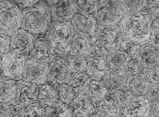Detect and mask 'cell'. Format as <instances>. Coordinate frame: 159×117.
<instances>
[{
	"label": "cell",
	"instance_id": "6da1fadb",
	"mask_svg": "<svg viewBox=\"0 0 159 117\" xmlns=\"http://www.w3.org/2000/svg\"><path fill=\"white\" fill-rule=\"evenodd\" d=\"M118 25L123 40L138 44L148 41L154 29L150 14L143 11L126 15Z\"/></svg>",
	"mask_w": 159,
	"mask_h": 117
},
{
	"label": "cell",
	"instance_id": "7a4b0ae2",
	"mask_svg": "<svg viewBox=\"0 0 159 117\" xmlns=\"http://www.w3.org/2000/svg\"><path fill=\"white\" fill-rule=\"evenodd\" d=\"M21 29L34 36L46 33L52 22L49 6L46 1H39L22 10Z\"/></svg>",
	"mask_w": 159,
	"mask_h": 117
},
{
	"label": "cell",
	"instance_id": "3957f363",
	"mask_svg": "<svg viewBox=\"0 0 159 117\" xmlns=\"http://www.w3.org/2000/svg\"><path fill=\"white\" fill-rule=\"evenodd\" d=\"M70 21H52L46 33L45 39L57 56H70L71 46L76 35Z\"/></svg>",
	"mask_w": 159,
	"mask_h": 117
},
{
	"label": "cell",
	"instance_id": "277c9868",
	"mask_svg": "<svg viewBox=\"0 0 159 117\" xmlns=\"http://www.w3.org/2000/svg\"><path fill=\"white\" fill-rule=\"evenodd\" d=\"M122 40L118 25L98 26L94 35L91 38L93 53L108 56L119 50Z\"/></svg>",
	"mask_w": 159,
	"mask_h": 117
},
{
	"label": "cell",
	"instance_id": "5b68a950",
	"mask_svg": "<svg viewBox=\"0 0 159 117\" xmlns=\"http://www.w3.org/2000/svg\"><path fill=\"white\" fill-rule=\"evenodd\" d=\"M126 15L121 1L99 0V4L93 16L98 26L118 25Z\"/></svg>",
	"mask_w": 159,
	"mask_h": 117
},
{
	"label": "cell",
	"instance_id": "8992f818",
	"mask_svg": "<svg viewBox=\"0 0 159 117\" xmlns=\"http://www.w3.org/2000/svg\"><path fill=\"white\" fill-rule=\"evenodd\" d=\"M22 10L13 1H0V33L10 37L21 28Z\"/></svg>",
	"mask_w": 159,
	"mask_h": 117
},
{
	"label": "cell",
	"instance_id": "52a82bcc",
	"mask_svg": "<svg viewBox=\"0 0 159 117\" xmlns=\"http://www.w3.org/2000/svg\"><path fill=\"white\" fill-rule=\"evenodd\" d=\"M28 56L11 51L0 59L2 76L18 82L23 79L25 64Z\"/></svg>",
	"mask_w": 159,
	"mask_h": 117
},
{
	"label": "cell",
	"instance_id": "ba28073f",
	"mask_svg": "<svg viewBox=\"0 0 159 117\" xmlns=\"http://www.w3.org/2000/svg\"><path fill=\"white\" fill-rule=\"evenodd\" d=\"M49 6L52 21H70L80 10L76 1L57 0L46 1Z\"/></svg>",
	"mask_w": 159,
	"mask_h": 117
},
{
	"label": "cell",
	"instance_id": "9c48e42d",
	"mask_svg": "<svg viewBox=\"0 0 159 117\" xmlns=\"http://www.w3.org/2000/svg\"><path fill=\"white\" fill-rule=\"evenodd\" d=\"M71 75L66 59L57 57L49 64L47 82L58 89L62 84H68Z\"/></svg>",
	"mask_w": 159,
	"mask_h": 117
},
{
	"label": "cell",
	"instance_id": "30bf717a",
	"mask_svg": "<svg viewBox=\"0 0 159 117\" xmlns=\"http://www.w3.org/2000/svg\"><path fill=\"white\" fill-rule=\"evenodd\" d=\"M49 64L29 57L26 61L23 80L33 83L38 87L47 82Z\"/></svg>",
	"mask_w": 159,
	"mask_h": 117
},
{
	"label": "cell",
	"instance_id": "8fae6325",
	"mask_svg": "<svg viewBox=\"0 0 159 117\" xmlns=\"http://www.w3.org/2000/svg\"><path fill=\"white\" fill-rule=\"evenodd\" d=\"M70 22L76 34L90 38L93 36L98 27L94 17L81 10L76 13Z\"/></svg>",
	"mask_w": 159,
	"mask_h": 117
},
{
	"label": "cell",
	"instance_id": "7c38bea8",
	"mask_svg": "<svg viewBox=\"0 0 159 117\" xmlns=\"http://www.w3.org/2000/svg\"><path fill=\"white\" fill-rule=\"evenodd\" d=\"M11 51L20 55H30L36 41V37L20 28L10 37Z\"/></svg>",
	"mask_w": 159,
	"mask_h": 117
},
{
	"label": "cell",
	"instance_id": "4fadbf2b",
	"mask_svg": "<svg viewBox=\"0 0 159 117\" xmlns=\"http://www.w3.org/2000/svg\"><path fill=\"white\" fill-rule=\"evenodd\" d=\"M152 105L146 95L134 96L122 109L125 117H151Z\"/></svg>",
	"mask_w": 159,
	"mask_h": 117
},
{
	"label": "cell",
	"instance_id": "5bb4252c",
	"mask_svg": "<svg viewBox=\"0 0 159 117\" xmlns=\"http://www.w3.org/2000/svg\"><path fill=\"white\" fill-rule=\"evenodd\" d=\"M86 73L92 80H102L109 69L107 57L93 53L86 58Z\"/></svg>",
	"mask_w": 159,
	"mask_h": 117
},
{
	"label": "cell",
	"instance_id": "9a60e30c",
	"mask_svg": "<svg viewBox=\"0 0 159 117\" xmlns=\"http://www.w3.org/2000/svg\"><path fill=\"white\" fill-rule=\"evenodd\" d=\"M39 87L33 83L22 80L17 84L16 99L25 107L37 102Z\"/></svg>",
	"mask_w": 159,
	"mask_h": 117
},
{
	"label": "cell",
	"instance_id": "2e32d148",
	"mask_svg": "<svg viewBox=\"0 0 159 117\" xmlns=\"http://www.w3.org/2000/svg\"><path fill=\"white\" fill-rule=\"evenodd\" d=\"M128 78L123 70L108 69L102 81L109 92L112 94L119 89L127 86Z\"/></svg>",
	"mask_w": 159,
	"mask_h": 117
},
{
	"label": "cell",
	"instance_id": "e0dca14e",
	"mask_svg": "<svg viewBox=\"0 0 159 117\" xmlns=\"http://www.w3.org/2000/svg\"><path fill=\"white\" fill-rule=\"evenodd\" d=\"M30 57L38 61L49 64L57 56L46 39H40L36 40Z\"/></svg>",
	"mask_w": 159,
	"mask_h": 117
},
{
	"label": "cell",
	"instance_id": "ac0fdd59",
	"mask_svg": "<svg viewBox=\"0 0 159 117\" xmlns=\"http://www.w3.org/2000/svg\"><path fill=\"white\" fill-rule=\"evenodd\" d=\"M70 106L73 117H89L95 114V105L87 94L77 95Z\"/></svg>",
	"mask_w": 159,
	"mask_h": 117
},
{
	"label": "cell",
	"instance_id": "d6986e66",
	"mask_svg": "<svg viewBox=\"0 0 159 117\" xmlns=\"http://www.w3.org/2000/svg\"><path fill=\"white\" fill-rule=\"evenodd\" d=\"M136 60L146 69L159 64V50L153 45L144 44L140 47Z\"/></svg>",
	"mask_w": 159,
	"mask_h": 117
},
{
	"label": "cell",
	"instance_id": "ffe728a7",
	"mask_svg": "<svg viewBox=\"0 0 159 117\" xmlns=\"http://www.w3.org/2000/svg\"><path fill=\"white\" fill-rule=\"evenodd\" d=\"M95 114L101 117H117L120 116L122 110L112 94H109L96 105Z\"/></svg>",
	"mask_w": 159,
	"mask_h": 117
},
{
	"label": "cell",
	"instance_id": "44dd1931",
	"mask_svg": "<svg viewBox=\"0 0 159 117\" xmlns=\"http://www.w3.org/2000/svg\"><path fill=\"white\" fill-rule=\"evenodd\" d=\"M59 100L58 90L56 87L48 82L39 86L37 102L44 109L52 106Z\"/></svg>",
	"mask_w": 159,
	"mask_h": 117
},
{
	"label": "cell",
	"instance_id": "7402d4cb",
	"mask_svg": "<svg viewBox=\"0 0 159 117\" xmlns=\"http://www.w3.org/2000/svg\"><path fill=\"white\" fill-rule=\"evenodd\" d=\"M92 53L91 38L76 34L71 46L70 56L87 58Z\"/></svg>",
	"mask_w": 159,
	"mask_h": 117
},
{
	"label": "cell",
	"instance_id": "603a6c76",
	"mask_svg": "<svg viewBox=\"0 0 159 117\" xmlns=\"http://www.w3.org/2000/svg\"><path fill=\"white\" fill-rule=\"evenodd\" d=\"M150 82L144 74L128 78L127 87L134 96L146 95L150 87Z\"/></svg>",
	"mask_w": 159,
	"mask_h": 117
},
{
	"label": "cell",
	"instance_id": "cb8c5ba5",
	"mask_svg": "<svg viewBox=\"0 0 159 117\" xmlns=\"http://www.w3.org/2000/svg\"><path fill=\"white\" fill-rule=\"evenodd\" d=\"M17 82L0 76V103L4 104L16 99Z\"/></svg>",
	"mask_w": 159,
	"mask_h": 117
},
{
	"label": "cell",
	"instance_id": "d4e9b609",
	"mask_svg": "<svg viewBox=\"0 0 159 117\" xmlns=\"http://www.w3.org/2000/svg\"><path fill=\"white\" fill-rule=\"evenodd\" d=\"M87 95L96 106L109 94V92L102 80H92Z\"/></svg>",
	"mask_w": 159,
	"mask_h": 117
},
{
	"label": "cell",
	"instance_id": "484cf974",
	"mask_svg": "<svg viewBox=\"0 0 159 117\" xmlns=\"http://www.w3.org/2000/svg\"><path fill=\"white\" fill-rule=\"evenodd\" d=\"M92 79L86 73H75L72 74L68 84L78 94H86Z\"/></svg>",
	"mask_w": 159,
	"mask_h": 117
},
{
	"label": "cell",
	"instance_id": "4316f807",
	"mask_svg": "<svg viewBox=\"0 0 159 117\" xmlns=\"http://www.w3.org/2000/svg\"><path fill=\"white\" fill-rule=\"evenodd\" d=\"M45 117H73L70 106L60 100L45 109Z\"/></svg>",
	"mask_w": 159,
	"mask_h": 117
},
{
	"label": "cell",
	"instance_id": "83f0119b",
	"mask_svg": "<svg viewBox=\"0 0 159 117\" xmlns=\"http://www.w3.org/2000/svg\"><path fill=\"white\" fill-rule=\"evenodd\" d=\"M26 107L17 99L2 105V113L6 117H24Z\"/></svg>",
	"mask_w": 159,
	"mask_h": 117
},
{
	"label": "cell",
	"instance_id": "f1b7e54d",
	"mask_svg": "<svg viewBox=\"0 0 159 117\" xmlns=\"http://www.w3.org/2000/svg\"><path fill=\"white\" fill-rule=\"evenodd\" d=\"M106 57L109 69L121 70L124 69L128 62L131 59L120 49Z\"/></svg>",
	"mask_w": 159,
	"mask_h": 117
},
{
	"label": "cell",
	"instance_id": "f546056e",
	"mask_svg": "<svg viewBox=\"0 0 159 117\" xmlns=\"http://www.w3.org/2000/svg\"><path fill=\"white\" fill-rule=\"evenodd\" d=\"M72 74L75 73H86V58L78 56H69L66 57Z\"/></svg>",
	"mask_w": 159,
	"mask_h": 117
},
{
	"label": "cell",
	"instance_id": "4dcf8cb0",
	"mask_svg": "<svg viewBox=\"0 0 159 117\" xmlns=\"http://www.w3.org/2000/svg\"><path fill=\"white\" fill-rule=\"evenodd\" d=\"M112 95L116 102L121 107L122 110L134 96L127 86L118 90Z\"/></svg>",
	"mask_w": 159,
	"mask_h": 117
},
{
	"label": "cell",
	"instance_id": "1f68e13d",
	"mask_svg": "<svg viewBox=\"0 0 159 117\" xmlns=\"http://www.w3.org/2000/svg\"><path fill=\"white\" fill-rule=\"evenodd\" d=\"M60 101L70 106L77 94L68 84H63L58 88Z\"/></svg>",
	"mask_w": 159,
	"mask_h": 117
},
{
	"label": "cell",
	"instance_id": "d6a6232c",
	"mask_svg": "<svg viewBox=\"0 0 159 117\" xmlns=\"http://www.w3.org/2000/svg\"><path fill=\"white\" fill-rule=\"evenodd\" d=\"M140 47L139 44L129 40H123L120 50L127 54L131 59H136Z\"/></svg>",
	"mask_w": 159,
	"mask_h": 117
},
{
	"label": "cell",
	"instance_id": "836d02e7",
	"mask_svg": "<svg viewBox=\"0 0 159 117\" xmlns=\"http://www.w3.org/2000/svg\"><path fill=\"white\" fill-rule=\"evenodd\" d=\"M123 71L128 78L143 74V67L136 59H131L126 65Z\"/></svg>",
	"mask_w": 159,
	"mask_h": 117
},
{
	"label": "cell",
	"instance_id": "e575fe53",
	"mask_svg": "<svg viewBox=\"0 0 159 117\" xmlns=\"http://www.w3.org/2000/svg\"><path fill=\"white\" fill-rule=\"evenodd\" d=\"M121 2L126 15L138 13L147 7L146 1H121Z\"/></svg>",
	"mask_w": 159,
	"mask_h": 117
},
{
	"label": "cell",
	"instance_id": "d590c367",
	"mask_svg": "<svg viewBox=\"0 0 159 117\" xmlns=\"http://www.w3.org/2000/svg\"><path fill=\"white\" fill-rule=\"evenodd\" d=\"M76 3L81 11L93 15L99 4V0H77Z\"/></svg>",
	"mask_w": 159,
	"mask_h": 117
},
{
	"label": "cell",
	"instance_id": "8d00e7d4",
	"mask_svg": "<svg viewBox=\"0 0 159 117\" xmlns=\"http://www.w3.org/2000/svg\"><path fill=\"white\" fill-rule=\"evenodd\" d=\"M24 117H45V109L38 102L34 103L26 107Z\"/></svg>",
	"mask_w": 159,
	"mask_h": 117
},
{
	"label": "cell",
	"instance_id": "74e56055",
	"mask_svg": "<svg viewBox=\"0 0 159 117\" xmlns=\"http://www.w3.org/2000/svg\"><path fill=\"white\" fill-rule=\"evenodd\" d=\"M144 74L150 84H159V64L146 69Z\"/></svg>",
	"mask_w": 159,
	"mask_h": 117
},
{
	"label": "cell",
	"instance_id": "f35d334b",
	"mask_svg": "<svg viewBox=\"0 0 159 117\" xmlns=\"http://www.w3.org/2000/svg\"><path fill=\"white\" fill-rule=\"evenodd\" d=\"M11 51L10 37L0 33V59Z\"/></svg>",
	"mask_w": 159,
	"mask_h": 117
},
{
	"label": "cell",
	"instance_id": "ab89813d",
	"mask_svg": "<svg viewBox=\"0 0 159 117\" xmlns=\"http://www.w3.org/2000/svg\"><path fill=\"white\" fill-rule=\"evenodd\" d=\"M146 96L152 105L159 102V84H151Z\"/></svg>",
	"mask_w": 159,
	"mask_h": 117
},
{
	"label": "cell",
	"instance_id": "60d3db41",
	"mask_svg": "<svg viewBox=\"0 0 159 117\" xmlns=\"http://www.w3.org/2000/svg\"><path fill=\"white\" fill-rule=\"evenodd\" d=\"M151 20L153 24V29H159V6L151 9Z\"/></svg>",
	"mask_w": 159,
	"mask_h": 117
},
{
	"label": "cell",
	"instance_id": "b9f144b4",
	"mask_svg": "<svg viewBox=\"0 0 159 117\" xmlns=\"http://www.w3.org/2000/svg\"><path fill=\"white\" fill-rule=\"evenodd\" d=\"M14 3L16 4L21 10H24L26 8H29L32 6L34 5L38 2V0H34V1H23V0H16L13 1Z\"/></svg>",
	"mask_w": 159,
	"mask_h": 117
},
{
	"label": "cell",
	"instance_id": "7bdbcfd3",
	"mask_svg": "<svg viewBox=\"0 0 159 117\" xmlns=\"http://www.w3.org/2000/svg\"><path fill=\"white\" fill-rule=\"evenodd\" d=\"M150 39L151 44L159 50V29H153Z\"/></svg>",
	"mask_w": 159,
	"mask_h": 117
},
{
	"label": "cell",
	"instance_id": "ee69618b",
	"mask_svg": "<svg viewBox=\"0 0 159 117\" xmlns=\"http://www.w3.org/2000/svg\"><path fill=\"white\" fill-rule=\"evenodd\" d=\"M151 117H159V102L152 105Z\"/></svg>",
	"mask_w": 159,
	"mask_h": 117
},
{
	"label": "cell",
	"instance_id": "f6af8a7d",
	"mask_svg": "<svg viewBox=\"0 0 159 117\" xmlns=\"http://www.w3.org/2000/svg\"><path fill=\"white\" fill-rule=\"evenodd\" d=\"M147 6L148 8L152 9L159 6V1H146Z\"/></svg>",
	"mask_w": 159,
	"mask_h": 117
},
{
	"label": "cell",
	"instance_id": "bcb514c9",
	"mask_svg": "<svg viewBox=\"0 0 159 117\" xmlns=\"http://www.w3.org/2000/svg\"><path fill=\"white\" fill-rule=\"evenodd\" d=\"M89 117H101L100 116H99V115H96V114H93V115H91Z\"/></svg>",
	"mask_w": 159,
	"mask_h": 117
},
{
	"label": "cell",
	"instance_id": "7dc6e473",
	"mask_svg": "<svg viewBox=\"0 0 159 117\" xmlns=\"http://www.w3.org/2000/svg\"><path fill=\"white\" fill-rule=\"evenodd\" d=\"M2 105L0 103V113L2 112Z\"/></svg>",
	"mask_w": 159,
	"mask_h": 117
},
{
	"label": "cell",
	"instance_id": "c3c4849f",
	"mask_svg": "<svg viewBox=\"0 0 159 117\" xmlns=\"http://www.w3.org/2000/svg\"><path fill=\"white\" fill-rule=\"evenodd\" d=\"M0 117H6L2 113H0Z\"/></svg>",
	"mask_w": 159,
	"mask_h": 117
},
{
	"label": "cell",
	"instance_id": "681fc988",
	"mask_svg": "<svg viewBox=\"0 0 159 117\" xmlns=\"http://www.w3.org/2000/svg\"><path fill=\"white\" fill-rule=\"evenodd\" d=\"M124 117V116H119V117Z\"/></svg>",
	"mask_w": 159,
	"mask_h": 117
}]
</instances>
